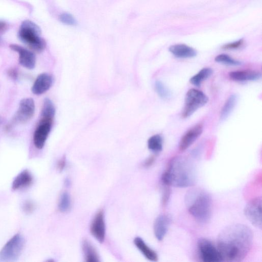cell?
I'll list each match as a JSON object with an SVG mask.
<instances>
[{
  "label": "cell",
  "mask_w": 262,
  "mask_h": 262,
  "mask_svg": "<svg viewBox=\"0 0 262 262\" xmlns=\"http://www.w3.org/2000/svg\"><path fill=\"white\" fill-rule=\"evenodd\" d=\"M253 237L251 229L243 224H233L223 230L217 240L222 262L243 261L251 250Z\"/></svg>",
  "instance_id": "obj_1"
},
{
  "label": "cell",
  "mask_w": 262,
  "mask_h": 262,
  "mask_svg": "<svg viewBox=\"0 0 262 262\" xmlns=\"http://www.w3.org/2000/svg\"><path fill=\"white\" fill-rule=\"evenodd\" d=\"M196 171L192 162L185 157L173 158L162 176L165 185L177 188H188L196 181Z\"/></svg>",
  "instance_id": "obj_2"
},
{
  "label": "cell",
  "mask_w": 262,
  "mask_h": 262,
  "mask_svg": "<svg viewBox=\"0 0 262 262\" xmlns=\"http://www.w3.org/2000/svg\"><path fill=\"white\" fill-rule=\"evenodd\" d=\"M184 201L187 209L196 221L206 223L210 220L213 203L208 192L201 189H192L187 192Z\"/></svg>",
  "instance_id": "obj_3"
},
{
  "label": "cell",
  "mask_w": 262,
  "mask_h": 262,
  "mask_svg": "<svg viewBox=\"0 0 262 262\" xmlns=\"http://www.w3.org/2000/svg\"><path fill=\"white\" fill-rule=\"evenodd\" d=\"M41 29L34 23L29 20L22 22L19 31V37L25 44L33 51L41 52L46 47V42L40 37Z\"/></svg>",
  "instance_id": "obj_4"
},
{
  "label": "cell",
  "mask_w": 262,
  "mask_h": 262,
  "mask_svg": "<svg viewBox=\"0 0 262 262\" xmlns=\"http://www.w3.org/2000/svg\"><path fill=\"white\" fill-rule=\"evenodd\" d=\"M208 101L207 96L202 91L192 89L187 92L182 117L186 118L192 116L199 108L205 106Z\"/></svg>",
  "instance_id": "obj_5"
},
{
  "label": "cell",
  "mask_w": 262,
  "mask_h": 262,
  "mask_svg": "<svg viewBox=\"0 0 262 262\" xmlns=\"http://www.w3.org/2000/svg\"><path fill=\"white\" fill-rule=\"evenodd\" d=\"M25 246V239L20 234L11 238L0 251V262H13L21 256Z\"/></svg>",
  "instance_id": "obj_6"
},
{
  "label": "cell",
  "mask_w": 262,
  "mask_h": 262,
  "mask_svg": "<svg viewBox=\"0 0 262 262\" xmlns=\"http://www.w3.org/2000/svg\"><path fill=\"white\" fill-rule=\"evenodd\" d=\"M200 259L204 262H222L217 246L206 239H200L198 242Z\"/></svg>",
  "instance_id": "obj_7"
},
{
  "label": "cell",
  "mask_w": 262,
  "mask_h": 262,
  "mask_svg": "<svg viewBox=\"0 0 262 262\" xmlns=\"http://www.w3.org/2000/svg\"><path fill=\"white\" fill-rule=\"evenodd\" d=\"M244 213L246 218L254 226L261 229L262 220V199L256 198L249 202L244 210Z\"/></svg>",
  "instance_id": "obj_8"
},
{
  "label": "cell",
  "mask_w": 262,
  "mask_h": 262,
  "mask_svg": "<svg viewBox=\"0 0 262 262\" xmlns=\"http://www.w3.org/2000/svg\"><path fill=\"white\" fill-rule=\"evenodd\" d=\"M53 120L42 118L33 134V143L37 149H42L52 130Z\"/></svg>",
  "instance_id": "obj_9"
},
{
  "label": "cell",
  "mask_w": 262,
  "mask_h": 262,
  "mask_svg": "<svg viewBox=\"0 0 262 262\" xmlns=\"http://www.w3.org/2000/svg\"><path fill=\"white\" fill-rule=\"evenodd\" d=\"M35 109L33 99L27 98L21 100L14 117L15 121L22 123L29 121L33 116Z\"/></svg>",
  "instance_id": "obj_10"
},
{
  "label": "cell",
  "mask_w": 262,
  "mask_h": 262,
  "mask_svg": "<svg viewBox=\"0 0 262 262\" xmlns=\"http://www.w3.org/2000/svg\"><path fill=\"white\" fill-rule=\"evenodd\" d=\"M94 238L99 243L104 242L106 236V225L104 211L99 210L94 217L90 227Z\"/></svg>",
  "instance_id": "obj_11"
},
{
  "label": "cell",
  "mask_w": 262,
  "mask_h": 262,
  "mask_svg": "<svg viewBox=\"0 0 262 262\" xmlns=\"http://www.w3.org/2000/svg\"><path fill=\"white\" fill-rule=\"evenodd\" d=\"M10 48L18 53L19 63L23 67L29 70L35 68L36 57L32 52L18 45H10Z\"/></svg>",
  "instance_id": "obj_12"
},
{
  "label": "cell",
  "mask_w": 262,
  "mask_h": 262,
  "mask_svg": "<svg viewBox=\"0 0 262 262\" xmlns=\"http://www.w3.org/2000/svg\"><path fill=\"white\" fill-rule=\"evenodd\" d=\"M204 130L203 124H197L188 131L182 136L179 145V148L181 151H185L201 136Z\"/></svg>",
  "instance_id": "obj_13"
},
{
  "label": "cell",
  "mask_w": 262,
  "mask_h": 262,
  "mask_svg": "<svg viewBox=\"0 0 262 262\" xmlns=\"http://www.w3.org/2000/svg\"><path fill=\"white\" fill-rule=\"evenodd\" d=\"M54 83V78L51 74L44 73L36 79L31 88L32 92L35 95H41L51 88Z\"/></svg>",
  "instance_id": "obj_14"
},
{
  "label": "cell",
  "mask_w": 262,
  "mask_h": 262,
  "mask_svg": "<svg viewBox=\"0 0 262 262\" xmlns=\"http://www.w3.org/2000/svg\"><path fill=\"white\" fill-rule=\"evenodd\" d=\"M171 223V219L167 215H161L156 218L154 225V231L158 240L162 241L165 238Z\"/></svg>",
  "instance_id": "obj_15"
},
{
  "label": "cell",
  "mask_w": 262,
  "mask_h": 262,
  "mask_svg": "<svg viewBox=\"0 0 262 262\" xmlns=\"http://www.w3.org/2000/svg\"><path fill=\"white\" fill-rule=\"evenodd\" d=\"M230 78L237 82L255 81L261 78V73L254 70L236 71L231 72Z\"/></svg>",
  "instance_id": "obj_16"
},
{
  "label": "cell",
  "mask_w": 262,
  "mask_h": 262,
  "mask_svg": "<svg viewBox=\"0 0 262 262\" xmlns=\"http://www.w3.org/2000/svg\"><path fill=\"white\" fill-rule=\"evenodd\" d=\"M169 51L175 57L180 58H193L197 56V52L194 48L185 45L176 44L171 46Z\"/></svg>",
  "instance_id": "obj_17"
},
{
  "label": "cell",
  "mask_w": 262,
  "mask_h": 262,
  "mask_svg": "<svg viewBox=\"0 0 262 262\" xmlns=\"http://www.w3.org/2000/svg\"><path fill=\"white\" fill-rule=\"evenodd\" d=\"M33 181L31 173L28 170L21 172L16 177L12 184V189L14 191L26 188L29 186Z\"/></svg>",
  "instance_id": "obj_18"
},
{
  "label": "cell",
  "mask_w": 262,
  "mask_h": 262,
  "mask_svg": "<svg viewBox=\"0 0 262 262\" xmlns=\"http://www.w3.org/2000/svg\"><path fill=\"white\" fill-rule=\"evenodd\" d=\"M134 243L145 257L150 261L157 262L158 257L157 253L149 247L140 237H136Z\"/></svg>",
  "instance_id": "obj_19"
},
{
  "label": "cell",
  "mask_w": 262,
  "mask_h": 262,
  "mask_svg": "<svg viewBox=\"0 0 262 262\" xmlns=\"http://www.w3.org/2000/svg\"><path fill=\"white\" fill-rule=\"evenodd\" d=\"M82 247L87 262H96L99 261L96 249L89 241L85 240L83 242Z\"/></svg>",
  "instance_id": "obj_20"
},
{
  "label": "cell",
  "mask_w": 262,
  "mask_h": 262,
  "mask_svg": "<svg viewBox=\"0 0 262 262\" xmlns=\"http://www.w3.org/2000/svg\"><path fill=\"white\" fill-rule=\"evenodd\" d=\"M237 102V96L235 94L231 95L223 106L220 113L221 120H226L231 114Z\"/></svg>",
  "instance_id": "obj_21"
},
{
  "label": "cell",
  "mask_w": 262,
  "mask_h": 262,
  "mask_svg": "<svg viewBox=\"0 0 262 262\" xmlns=\"http://www.w3.org/2000/svg\"><path fill=\"white\" fill-rule=\"evenodd\" d=\"M213 71L210 68H204L200 71L190 79V82L193 85L199 87L202 83L210 77Z\"/></svg>",
  "instance_id": "obj_22"
},
{
  "label": "cell",
  "mask_w": 262,
  "mask_h": 262,
  "mask_svg": "<svg viewBox=\"0 0 262 262\" xmlns=\"http://www.w3.org/2000/svg\"><path fill=\"white\" fill-rule=\"evenodd\" d=\"M56 114V108L51 99L46 98L44 100L41 112L42 118L53 120Z\"/></svg>",
  "instance_id": "obj_23"
},
{
  "label": "cell",
  "mask_w": 262,
  "mask_h": 262,
  "mask_svg": "<svg viewBox=\"0 0 262 262\" xmlns=\"http://www.w3.org/2000/svg\"><path fill=\"white\" fill-rule=\"evenodd\" d=\"M147 146L151 151L155 153L160 152L163 148V138L158 134L152 136L148 140Z\"/></svg>",
  "instance_id": "obj_24"
},
{
  "label": "cell",
  "mask_w": 262,
  "mask_h": 262,
  "mask_svg": "<svg viewBox=\"0 0 262 262\" xmlns=\"http://www.w3.org/2000/svg\"><path fill=\"white\" fill-rule=\"evenodd\" d=\"M71 206V199L69 194L64 192L61 194L58 204L59 210L62 213H66L68 211Z\"/></svg>",
  "instance_id": "obj_25"
},
{
  "label": "cell",
  "mask_w": 262,
  "mask_h": 262,
  "mask_svg": "<svg viewBox=\"0 0 262 262\" xmlns=\"http://www.w3.org/2000/svg\"><path fill=\"white\" fill-rule=\"evenodd\" d=\"M217 63L229 66H239L242 64L240 61L233 59L226 54H221L217 56L215 59Z\"/></svg>",
  "instance_id": "obj_26"
},
{
  "label": "cell",
  "mask_w": 262,
  "mask_h": 262,
  "mask_svg": "<svg viewBox=\"0 0 262 262\" xmlns=\"http://www.w3.org/2000/svg\"><path fill=\"white\" fill-rule=\"evenodd\" d=\"M155 86L156 91L161 98L168 99L171 97V91L163 83L157 81Z\"/></svg>",
  "instance_id": "obj_27"
},
{
  "label": "cell",
  "mask_w": 262,
  "mask_h": 262,
  "mask_svg": "<svg viewBox=\"0 0 262 262\" xmlns=\"http://www.w3.org/2000/svg\"><path fill=\"white\" fill-rule=\"evenodd\" d=\"M60 21L67 26H76L78 23L73 16L68 13L62 14L59 16Z\"/></svg>",
  "instance_id": "obj_28"
},
{
  "label": "cell",
  "mask_w": 262,
  "mask_h": 262,
  "mask_svg": "<svg viewBox=\"0 0 262 262\" xmlns=\"http://www.w3.org/2000/svg\"><path fill=\"white\" fill-rule=\"evenodd\" d=\"M244 44V40L241 39L234 42L229 43L222 46V48L225 50H234L241 48Z\"/></svg>",
  "instance_id": "obj_29"
},
{
  "label": "cell",
  "mask_w": 262,
  "mask_h": 262,
  "mask_svg": "<svg viewBox=\"0 0 262 262\" xmlns=\"http://www.w3.org/2000/svg\"><path fill=\"white\" fill-rule=\"evenodd\" d=\"M35 209V205L31 201H27L23 205V209L25 213L29 214L32 213Z\"/></svg>",
  "instance_id": "obj_30"
},
{
  "label": "cell",
  "mask_w": 262,
  "mask_h": 262,
  "mask_svg": "<svg viewBox=\"0 0 262 262\" xmlns=\"http://www.w3.org/2000/svg\"><path fill=\"white\" fill-rule=\"evenodd\" d=\"M66 165V160L65 157H63L58 161L57 164V168L59 171L61 172L65 169Z\"/></svg>",
  "instance_id": "obj_31"
},
{
  "label": "cell",
  "mask_w": 262,
  "mask_h": 262,
  "mask_svg": "<svg viewBox=\"0 0 262 262\" xmlns=\"http://www.w3.org/2000/svg\"><path fill=\"white\" fill-rule=\"evenodd\" d=\"M154 161H155V157L154 156H151L150 157H149L145 162L144 167L146 168L151 167L154 163Z\"/></svg>",
  "instance_id": "obj_32"
},
{
  "label": "cell",
  "mask_w": 262,
  "mask_h": 262,
  "mask_svg": "<svg viewBox=\"0 0 262 262\" xmlns=\"http://www.w3.org/2000/svg\"><path fill=\"white\" fill-rule=\"evenodd\" d=\"M8 28L7 24L6 22L0 21V32H4Z\"/></svg>",
  "instance_id": "obj_33"
},
{
  "label": "cell",
  "mask_w": 262,
  "mask_h": 262,
  "mask_svg": "<svg viewBox=\"0 0 262 262\" xmlns=\"http://www.w3.org/2000/svg\"><path fill=\"white\" fill-rule=\"evenodd\" d=\"M169 197H170V191L169 190H166V191L165 192V194L164 196L163 202L164 204H166L167 203Z\"/></svg>",
  "instance_id": "obj_34"
},
{
  "label": "cell",
  "mask_w": 262,
  "mask_h": 262,
  "mask_svg": "<svg viewBox=\"0 0 262 262\" xmlns=\"http://www.w3.org/2000/svg\"><path fill=\"white\" fill-rule=\"evenodd\" d=\"M9 72L10 77L13 79H17L18 77L17 71L15 70L12 69Z\"/></svg>",
  "instance_id": "obj_35"
},
{
  "label": "cell",
  "mask_w": 262,
  "mask_h": 262,
  "mask_svg": "<svg viewBox=\"0 0 262 262\" xmlns=\"http://www.w3.org/2000/svg\"><path fill=\"white\" fill-rule=\"evenodd\" d=\"M1 42V38H0V42Z\"/></svg>",
  "instance_id": "obj_36"
},
{
  "label": "cell",
  "mask_w": 262,
  "mask_h": 262,
  "mask_svg": "<svg viewBox=\"0 0 262 262\" xmlns=\"http://www.w3.org/2000/svg\"><path fill=\"white\" fill-rule=\"evenodd\" d=\"M1 119H0V122H1Z\"/></svg>",
  "instance_id": "obj_37"
}]
</instances>
